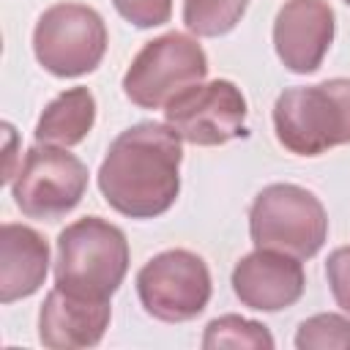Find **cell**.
<instances>
[{
  "instance_id": "cell-8",
  "label": "cell",
  "mask_w": 350,
  "mask_h": 350,
  "mask_svg": "<svg viewBox=\"0 0 350 350\" xmlns=\"http://www.w3.org/2000/svg\"><path fill=\"white\" fill-rule=\"evenodd\" d=\"M211 271L189 249H167L150 257L137 273L142 309L161 323H186L205 312L211 301Z\"/></svg>"
},
{
  "instance_id": "cell-9",
  "label": "cell",
  "mask_w": 350,
  "mask_h": 350,
  "mask_svg": "<svg viewBox=\"0 0 350 350\" xmlns=\"http://www.w3.org/2000/svg\"><path fill=\"white\" fill-rule=\"evenodd\" d=\"M164 123L191 145H224L246 134V98L230 79L200 82L164 107Z\"/></svg>"
},
{
  "instance_id": "cell-21",
  "label": "cell",
  "mask_w": 350,
  "mask_h": 350,
  "mask_svg": "<svg viewBox=\"0 0 350 350\" xmlns=\"http://www.w3.org/2000/svg\"><path fill=\"white\" fill-rule=\"evenodd\" d=\"M345 3H347V5H350V0H345Z\"/></svg>"
},
{
  "instance_id": "cell-10",
  "label": "cell",
  "mask_w": 350,
  "mask_h": 350,
  "mask_svg": "<svg viewBox=\"0 0 350 350\" xmlns=\"http://www.w3.org/2000/svg\"><path fill=\"white\" fill-rule=\"evenodd\" d=\"M334 8L325 0H287L273 19V49L293 74H314L334 41Z\"/></svg>"
},
{
  "instance_id": "cell-4",
  "label": "cell",
  "mask_w": 350,
  "mask_h": 350,
  "mask_svg": "<svg viewBox=\"0 0 350 350\" xmlns=\"http://www.w3.org/2000/svg\"><path fill=\"white\" fill-rule=\"evenodd\" d=\"M249 235L257 249L309 260L328 238V213L309 189L271 183L252 202Z\"/></svg>"
},
{
  "instance_id": "cell-19",
  "label": "cell",
  "mask_w": 350,
  "mask_h": 350,
  "mask_svg": "<svg viewBox=\"0 0 350 350\" xmlns=\"http://www.w3.org/2000/svg\"><path fill=\"white\" fill-rule=\"evenodd\" d=\"M325 279L336 306L350 312V246H339L325 260Z\"/></svg>"
},
{
  "instance_id": "cell-18",
  "label": "cell",
  "mask_w": 350,
  "mask_h": 350,
  "mask_svg": "<svg viewBox=\"0 0 350 350\" xmlns=\"http://www.w3.org/2000/svg\"><path fill=\"white\" fill-rule=\"evenodd\" d=\"M115 11L134 27H159L172 16V0H112Z\"/></svg>"
},
{
  "instance_id": "cell-1",
  "label": "cell",
  "mask_w": 350,
  "mask_h": 350,
  "mask_svg": "<svg viewBox=\"0 0 350 350\" xmlns=\"http://www.w3.org/2000/svg\"><path fill=\"white\" fill-rule=\"evenodd\" d=\"M180 137L167 123H137L120 131L98 167V189L107 205L129 219L167 213L180 191Z\"/></svg>"
},
{
  "instance_id": "cell-15",
  "label": "cell",
  "mask_w": 350,
  "mask_h": 350,
  "mask_svg": "<svg viewBox=\"0 0 350 350\" xmlns=\"http://www.w3.org/2000/svg\"><path fill=\"white\" fill-rule=\"evenodd\" d=\"M249 0H183V25L200 38L227 36L246 14Z\"/></svg>"
},
{
  "instance_id": "cell-11",
  "label": "cell",
  "mask_w": 350,
  "mask_h": 350,
  "mask_svg": "<svg viewBox=\"0 0 350 350\" xmlns=\"http://www.w3.org/2000/svg\"><path fill=\"white\" fill-rule=\"evenodd\" d=\"M306 290L304 265L298 257L254 249L232 268V293L238 301L257 312H282L301 301Z\"/></svg>"
},
{
  "instance_id": "cell-14",
  "label": "cell",
  "mask_w": 350,
  "mask_h": 350,
  "mask_svg": "<svg viewBox=\"0 0 350 350\" xmlns=\"http://www.w3.org/2000/svg\"><path fill=\"white\" fill-rule=\"evenodd\" d=\"M93 123H96L93 93L88 88H71L44 107L36 123V142L71 148V145H79L90 134Z\"/></svg>"
},
{
  "instance_id": "cell-5",
  "label": "cell",
  "mask_w": 350,
  "mask_h": 350,
  "mask_svg": "<svg viewBox=\"0 0 350 350\" xmlns=\"http://www.w3.org/2000/svg\"><path fill=\"white\" fill-rule=\"evenodd\" d=\"M208 74V57L197 38L164 33L148 41L123 74V93L142 109H161Z\"/></svg>"
},
{
  "instance_id": "cell-13",
  "label": "cell",
  "mask_w": 350,
  "mask_h": 350,
  "mask_svg": "<svg viewBox=\"0 0 350 350\" xmlns=\"http://www.w3.org/2000/svg\"><path fill=\"white\" fill-rule=\"evenodd\" d=\"M49 273V246L27 224L0 227V301L14 304L41 290Z\"/></svg>"
},
{
  "instance_id": "cell-7",
  "label": "cell",
  "mask_w": 350,
  "mask_h": 350,
  "mask_svg": "<svg viewBox=\"0 0 350 350\" xmlns=\"http://www.w3.org/2000/svg\"><path fill=\"white\" fill-rule=\"evenodd\" d=\"M88 191V167L57 145H33L11 180L16 208L27 219L55 221L71 213Z\"/></svg>"
},
{
  "instance_id": "cell-6",
  "label": "cell",
  "mask_w": 350,
  "mask_h": 350,
  "mask_svg": "<svg viewBox=\"0 0 350 350\" xmlns=\"http://www.w3.org/2000/svg\"><path fill=\"white\" fill-rule=\"evenodd\" d=\"M33 52L44 71L71 79L98 68L107 52V25L101 14L82 3L49 5L33 30Z\"/></svg>"
},
{
  "instance_id": "cell-16",
  "label": "cell",
  "mask_w": 350,
  "mask_h": 350,
  "mask_svg": "<svg viewBox=\"0 0 350 350\" xmlns=\"http://www.w3.org/2000/svg\"><path fill=\"white\" fill-rule=\"evenodd\" d=\"M202 347L205 350H221V347H252V350H271L273 336L271 331L249 317L241 314H221L205 325L202 334Z\"/></svg>"
},
{
  "instance_id": "cell-12",
  "label": "cell",
  "mask_w": 350,
  "mask_h": 350,
  "mask_svg": "<svg viewBox=\"0 0 350 350\" xmlns=\"http://www.w3.org/2000/svg\"><path fill=\"white\" fill-rule=\"evenodd\" d=\"M109 320V301L74 295L55 284L38 309V339L52 350L96 347L104 339Z\"/></svg>"
},
{
  "instance_id": "cell-17",
  "label": "cell",
  "mask_w": 350,
  "mask_h": 350,
  "mask_svg": "<svg viewBox=\"0 0 350 350\" xmlns=\"http://www.w3.org/2000/svg\"><path fill=\"white\" fill-rule=\"evenodd\" d=\"M295 347H350V320L342 314H314L295 331Z\"/></svg>"
},
{
  "instance_id": "cell-20",
  "label": "cell",
  "mask_w": 350,
  "mask_h": 350,
  "mask_svg": "<svg viewBox=\"0 0 350 350\" xmlns=\"http://www.w3.org/2000/svg\"><path fill=\"white\" fill-rule=\"evenodd\" d=\"M3 131H5V137H8V164H5V175H3V180H11V156H14V150H11V142H14V129H11V123H3Z\"/></svg>"
},
{
  "instance_id": "cell-2",
  "label": "cell",
  "mask_w": 350,
  "mask_h": 350,
  "mask_svg": "<svg viewBox=\"0 0 350 350\" xmlns=\"http://www.w3.org/2000/svg\"><path fill=\"white\" fill-rule=\"evenodd\" d=\"M129 271V241L123 230L101 216L71 221L57 235L55 284L66 293L109 301Z\"/></svg>"
},
{
  "instance_id": "cell-3",
  "label": "cell",
  "mask_w": 350,
  "mask_h": 350,
  "mask_svg": "<svg viewBox=\"0 0 350 350\" xmlns=\"http://www.w3.org/2000/svg\"><path fill=\"white\" fill-rule=\"evenodd\" d=\"M273 131L279 145L295 156H320L336 145H350V79L334 77L279 93Z\"/></svg>"
}]
</instances>
